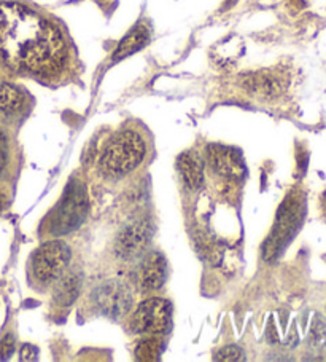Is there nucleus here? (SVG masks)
<instances>
[{
  "instance_id": "nucleus-1",
  "label": "nucleus",
  "mask_w": 326,
  "mask_h": 362,
  "mask_svg": "<svg viewBox=\"0 0 326 362\" xmlns=\"http://www.w3.org/2000/svg\"><path fill=\"white\" fill-rule=\"evenodd\" d=\"M0 54L11 67L49 74L66 58L62 35L52 23L21 4H0Z\"/></svg>"
},
{
  "instance_id": "nucleus-2",
  "label": "nucleus",
  "mask_w": 326,
  "mask_h": 362,
  "mask_svg": "<svg viewBox=\"0 0 326 362\" xmlns=\"http://www.w3.org/2000/svg\"><path fill=\"white\" fill-rule=\"evenodd\" d=\"M145 157V144L134 131H121L115 134L104 148L100 165L105 171L126 174L140 165Z\"/></svg>"
},
{
  "instance_id": "nucleus-3",
  "label": "nucleus",
  "mask_w": 326,
  "mask_h": 362,
  "mask_svg": "<svg viewBox=\"0 0 326 362\" xmlns=\"http://www.w3.org/2000/svg\"><path fill=\"white\" fill-rule=\"evenodd\" d=\"M86 214L87 195L85 185L78 180H71L49 217V232L56 236L71 233L85 222Z\"/></svg>"
},
{
  "instance_id": "nucleus-4",
  "label": "nucleus",
  "mask_w": 326,
  "mask_h": 362,
  "mask_svg": "<svg viewBox=\"0 0 326 362\" xmlns=\"http://www.w3.org/2000/svg\"><path fill=\"white\" fill-rule=\"evenodd\" d=\"M301 219H303V203L296 195H290L280 206L272 233L269 235L267 241L262 246V255L266 260L277 257L298 230Z\"/></svg>"
},
{
  "instance_id": "nucleus-5",
  "label": "nucleus",
  "mask_w": 326,
  "mask_h": 362,
  "mask_svg": "<svg viewBox=\"0 0 326 362\" xmlns=\"http://www.w3.org/2000/svg\"><path fill=\"white\" fill-rule=\"evenodd\" d=\"M172 326V305L164 298H150L131 317V329L135 334H166Z\"/></svg>"
},
{
  "instance_id": "nucleus-6",
  "label": "nucleus",
  "mask_w": 326,
  "mask_h": 362,
  "mask_svg": "<svg viewBox=\"0 0 326 362\" xmlns=\"http://www.w3.org/2000/svg\"><path fill=\"white\" fill-rule=\"evenodd\" d=\"M71 247L64 241H48L34 254L32 268L37 279L49 283L59 278L71 262Z\"/></svg>"
},
{
  "instance_id": "nucleus-7",
  "label": "nucleus",
  "mask_w": 326,
  "mask_h": 362,
  "mask_svg": "<svg viewBox=\"0 0 326 362\" xmlns=\"http://www.w3.org/2000/svg\"><path fill=\"white\" fill-rule=\"evenodd\" d=\"M92 302L100 313L111 317V320H121L133 307V296H131L126 284H123L121 281L111 279L105 281L104 284L94 289Z\"/></svg>"
},
{
  "instance_id": "nucleus-8",
  "label": "nucleus",
  "mask_w": 326,
  "mask_h": 362,
  "mask_svg": "<svg viewBox=\"0 0 326 362\" xmlns=\"http://www.w3.org/2000/svg\"><path fill=\"white\" fill-rule=\"evenodd\" d=\"M153 236V226L148 219H140L131 223L118 235L115 252L121 259H135L145 252L150 240Z\"/></svg>"
},
{
  "instance_id": "nucleus-9",
  "label": "nucleus",
  "mask_w": 326,
  "mask_h": 362,
  "mask_svg": "<svg viewBox=\"0 0 326 362\" xmlns=\"http://www.w3.org/2000/svg\"><path fill=\"white\" fill-rule=\"evenodd\" d=\"M207 158L210 161L212 170L228 179H242L246 176V165L241 153L236 148L213 144L207 147Z\"/></svg>"
},
{
  "instance_id": "nucleus-10",
  "label": "nucleus",
  "mask_w": 326,
  "mask_h": 362,
  "mask_svg": "<svg viewBox=\"0 0 326 362\" xmlns=\"http://www.w3.org/2000/svg\"><path fill=\"white\" fill-rule=\"evenodd\" d=\"M167 276V265L164 255L152 251L143 255L140 264L137 265L135 281L143 291H155L164 284Z\"/></svg>"
},
{
  "instance_id": "nucleus-11",
  "label": "nucleus",
  "mask_w": 326,
  "mask_h": 362,
  "mask_svg": "<svg viewBox=\"0 0 326 362\" xmlns=\"http://www.w3.org/2000/svg\"><path fill=\"white\" fill-rule=\"evenodd\" d=\"M181 177L191 190H198L204 180V163L199 153L188 151L183 152L177 160Z\"/></svg>"
},
{
  "instance_id": "nucleus-12",
  "label": "nucleus",
  "mask_w": 326,
  "mask_h": 362,
  "mask_svg": "<svg viewBox=\"0 0 326 362\" xmlns=\"http://www.w3.org/2000/svg\"><path fill=\"white\" fill-rule=\"evenodd\" d=\"M150 40V30L145 26V24H139V26H135L131 33L124 37V39L120 42V45H118L116 52L114 54V59L115 61H120L123 58H126V56L134 54L135 52H139L143 47L147 45Z\"/></svg>"
},
{
  "instance_id": "nucleus-13",
  "label": "nucleus",
  "mask_w": 326,
  "mask_h": 362,
  "mask_svg": "<svg viewBox=\"0 0 326 362\" xmlns=\"http://www.w3.org/2000/svg\"><path fill=\"white\" fill-rule=\"evenodd\" d=\"M81 289V274L77 272H68L66 276L59 279L58 286L54 289V300L62 307L72 305L80 296Z\"/></svg>"
},
{
  "instance_id": "nucleus-14",
  "label": "nucleus",
  "mask_w": 326,
  "mask_h": 362,
  "mask_svg": "<svg viewBox=\"0 0 326 362\" xmlns=\"http://www.w3.org/2000/svg\"><path fill=\"white\" fill-rule=\"evenodd\" d=\"M26 104L23 91L15 85L4 83L0 85V110L7 115L20 114Z\"/></svg>"
},
{
  "instance_id": "nucleus-15",
  "label": "nucleus",
  "mask_w": 326,
  "mask_h": 362,
  "mask_svg": "<svg viewBox=\"0 0 326 362\" xmlns=\"http://www.w3.org/2000/svg\"><path fill=\"white\" fill-rule=\"evenodd\" d=\"M162 343L159 339L150 337V339L142 340L135 348V358L142 362H153L161 358Z\"/></svg>"
},
{
  "instance_id": "nucleus-16",
  "label": "nucleus",
  "mask_w": 326,
  "mask_h": 362,
  "mask_svg": "<svg viewBox=\"0 0 326 362\" xmlns=\"http://www.w3.org/2000/svg\"><path fill=\"white\" fill-rule=\"evenodd\" d=\"M250 88L255 93H261V95H275L279 91V82H275V78L271 76H255L252 77V83Z\"/></svg>"
},
{
  "instance_id": "nucleus-17",
  "label": "nucleus",
  "mask_w": 326,
  "mask_h": 362,
  "mask_svg": "<svg viewBox=\"0 0 326 362\" xmlns=\"http://www.w3.org/2000/svg\"><path fill=\"white\" fill-rule=\"evenodd\" d=\"M310 345L317 348H325L326 346V322L323 320L317 317L312 324V330L309 335Z\"/></svg>"
},
{
  "instance_id": "nucleus-18",
  "label": "nucleus",
  "mask_w": 326,
  "mask_h": 362,
  "mask_svg": "<svg viewBox=\"0 0 326 362\" xmlns=\"http://www.w3.org/2000/svg\"><path fill=\"white\" fill-rule=\"evenodd\" d=\"M215 361H222V362H239V361H246V353L243 349L236 346V345H229L224 346L223 349L217 353Z\"/></svg>"
},
{
  "instance_id": "nucleus-19",
  "label": "nucleus",
  "mask_w": 326,
  "mask_h": 362,
  "mask_svg": "<svg viewBox=\"0 0 326 362\" xmlns=\"http://www.w3.org/2000/svg\"><path fill=\"white\" fill-rule=\"evenodd\" d=\"M15 351V337L11 334H7L0 340V361L8 359Z\"/></svg>"
},
{
  "instance_id": "nucleus-20",
  "label": "nucleus",
  "mask_w": 326,
  "mask_h": 362,
  "mask_svg": "<svg viewBox=\"0 0 326 362\" xmlns=\"http://www.w3.org/2000/svg\"><path fill=\"white\" fill-rule=\"evenodd\" d=\"M8 165V142L7 136L0 131V174L5 171Z\"/></svg>"
},
{
  "instance_id": "nucleus-21",
  "label": "nucleus",
  "mask_w": 326,
  "mask_h": 362,
  "mask_svg": "<svg viewBox=\"0 0 326 362\" xmlns=\"http://www.w3.org/2000/svg\"><path fill=\"white\" fill-rule=\"evenodd\" d=\"M39 349L32 345H24L21 348V361H35Z\"/></svg>"
}]
</instances>
